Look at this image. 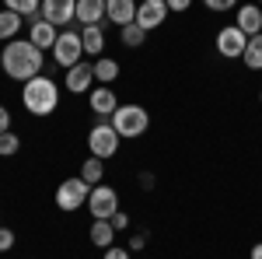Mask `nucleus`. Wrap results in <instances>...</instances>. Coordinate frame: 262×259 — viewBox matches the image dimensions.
I'll list each match as a JSON object with an SVG mask.
<instances>
[{"mask_svg": "<svg viewBox=\"0 0 262 259\" xmlns=\"http://www.w3.org/2000/svg\"><path fill=\"white\" fill-rule=\"evenodd\" d=\"M0 67H4V74L11 81H32L42 74V67H46V53H42L39 46H32L28 39H11L4 49H0Z\"/></svg>", "mask_w": 262, "mask_h": 259, "instance_id": "f257e3e1", "label": "nucleus"}, {"mask_svg": "<svg viewBox=\"0 0 262 259\" xmlns=\"http://www.w3.org/2000/svg\"><path fill=\"white\" fill-rule=\"evenodd\" d=\"M21 105H25L32 116H53V112L60 109V84L53 77H46V74L25 81V84H21Z\"/></svg>", "mask_w": 262, "mask_h": 259, "instance_id": "f03ea898", "label": "nucleus"}, {"mask_svg": "<svg viewBox=\"0 0 262 259\" xmlns=\"http://www.w3.org/2000/svg\"><path fill=\"white\" fill-rule=\"evenodd\" d=\"M108 123L116 126V133H119L122 140H137L150 130V112H147L143 105H137V102H126V105H119V109L112 112Z\"/></svg>", "mask_w": 262, "mask_h": 259, "instance_id": "7ed1b4c3", "label": "nucleus"}, {"mask_svg": "<svg viewBox=\"0 0 262 259\" xmlns=\"http://www.w3.org/2000/svg\"><path fill=\"white\" fill-rule=\"evenodd\" d=\"M88 196H91V186H88L81 175L63 179L60 186H56V207H60L63 214H74V210L88 207Z\"/></svg>", "mask_w": 262, "mask_h": 259, "instance_id": "20e7f679", "label": "nucleus"}, {"mask_svg": "<svg viewBox=\"0 0 262 259\" xmlns=\"http://www.w3.org/2000/svg\"><path fill=\"white\" fill-rule=\"evenodd\" d=\"M119 133H116V126L112 123H95L91 126V133H88V151H91V158H116V151H119Z\"/></svg>", "mask_w": 262, "mask_h": 259, "instance_id": "39448f33", "label": "nucleus"}, {"mask_svg": "<svg viewBox=\"0 0 262 259\" xmlns=\"http://www.w3.org/2000/svg\"><path fill=\"white\" fill-rule=\"evenodd\" d=\"M53 60H56V67H63V70H70L74 63H81V60H84L81 32H74V28H63L60 39H56V46H53Z\"/></svg>", "mask_w": 262, "mask_h": 259, "instance_id": "423d86ee", "label": "nucleus"}, {"mask_svg": "<svg viewBox=\"0 0 262 259\" xmlns=\"http://www.w3.org/2000/svg\"><path fill=\"white\" fill-rule=\"evenodd\" d=\"M119 210V193L112 186H91V196H88V214L91 221H108L112 214Z\"/></svg>", "mask_w": 262, "mask_h": 259, "instance_id": "0eeeda50", "label": "nucleus"}, {"mask_svg": "<svg viewBox=\"0 0 262 259\" xmlns=\"http://www.w3.org/2000/svg\"><path fill=\"white\" fill-rule=\"evenodd\" d=\"M213 46H217V53H221L224 60H242V56H245V46H248V35H245L238 25H227V28L217 32Z\"/></svg>", "mask_w": 262, "mask_h": 259, "instance_id": "6e6552de", "label": "nucleus"}, {"mask_svg": "<svg viewBox=\"0 0 262 259\" xmlns=\"http://www.w3.org/2000/svg\"><path fill=\"white\" fill-rule=\"evenodd\" d=\"M63 84H67L70 95H88V91L95 88V60H91V63H88V60L74 63V67L63 74Z\"/></svg>", "mask_w": 262, "mask_h": 259, "instance_id": "1a4fd4ad", "label": "nucleus"}, {"mask_svg": "<svg viewBox=\"0 0 262 259\" xmlns=\"http://www.w3.org/2000/svg\"><path fill=\"white\" fill-rule=\"evenodd\" d=\"M168 4L164 0H140L137 4V25H140L143 32H154V28H161L164 21H168Z\"/></svg>", "mask_w": 262, "mask_h": 259, "instance_id": "9d476101", "label": "nucleus"}, {"mask_svg": "<svg viewBox=\"0 0 262 259\" xmlns=\"http://www.w3.org/2000/svg\"><path fill=\"white\" fill-rule=\"evenodd\" d=\"M42 18L56 28H70V21H77V0H42Z\"/></svg>", "mask_w": 262, "mask_h": 259, "instance_id": "9b49d317", "label": "nucleus"}, {"mask_svg": "<svg viewBox=\"0 0 262 259\" xmlns=\"http://www.w3.org/2000/svg\"><path fill=\"white\" fill-rule=\"evenodd\" d=\"M88 105H91V112H95V116L112 119V112L119 109V95L112 91V84H98V88H91V91H88Z\"/></svg>", "mask_w": 262, "mask_h": 259, "instance_id": "f8f14e48", "label": "nucleus"}, {"mask_svg": "<svg viewBox=\"0 0 262 259\" xmlns=\"http://www.w3.org/2000/svg\"><path fill=\"white\" fill-rule=\"evenodd\" d=\"M234 25L242 28L248 39L259 35V32H262V7L255 4V0H252V4H238V11H234Z\"/></svg>", "mask_w": 262, "mask_h": 259, "instance_id": "ddd939ff", "label": "nucleus"}, {"mask_svg": "<svg viewBox=\"0 0 262 259\" xmlns=\"http://www.w3.org/2000/svg\"><path fill=\"white\" fill-rule=\"evenodd\" d=\"M56 39H60V28H56V25H49L46 18H35L32 25H28V42H32V46H39L42 53H46V49H53Z\"/></svg>", "mask_w": 262, "mask_h": 259, "instance_id": "4468645a", "label": "nucleus"}, {"mask_svg": "<svg viewBox=\"0 0 262 259\" xmlns=\"http://www.w3.org/2000/svg\"><path fill=\"white\" fill-rule=\"evenodd\" d=\"M105 21H112V25H133L137 21V0H105Z\"/></svg>", "mask_w": 262, "mask_h": 259, "instance_id": "2eb2a0df", "label": "nucleus"}, {"mask_svg": "<svg viewBox=\"0 0 262 259\" xmlns=\"http://www.w3.org/2000/svg\"><path fill=\"white\" fill-rule=\"evenodd\" d=\"M81 42H84V56L98 60L101 53H105V28H101V25H88V28H81Z\"/></svg>", "mask_w": 262, "mask_h": 259, "instance_id": "dca6fc26", "label": "nucleus"}, {"mask_svg": "<svg viewBox=\"0 0 262 259\" xmlns=\"http://www.w3.org/2000/svg\"><path fill=\"white\" fill-rule=\"evenodd\" d=\"M77 21L88 25H105V0H77Z\"/></svg>", "mask_w": 262, "mask_h": 259, "instance_id": "f3484780", "label": "nucleus"}, {"mask_svg": "<svg viewBox=\"0 0 262 259\" xmlns=\"http://www.w3.org/2000/svg\"><path fill=\"white\" fill-rule=\"evenodd\" d=\"M21 28H25V18L4 7V11H0V42L18 39V35H21Z\"/></svg>", "mask_w": 262, "mask_h": 259, "instance_id": "a211bd4d", "label": "nucleus"}, {"mask_svg": "<svg viewBox=\"0 0 262 259\" xmlns=\"http://www.w3.org/2000/svg\"><path fill=\"white\" fill-rule=\"evenodd\" d=\"M91 242L98 245V249H108L112 242H116V228H112V221H91Z\"/></svg>", "mask_w": 262, "mask_h": 259, "instance_id": "6ab92c4d", "label": "nucleus"}, {"mask_svg": "<svg viewBox=\"0 0 262 259\" xmlns=\"http://www.w3.org/2000/svg\"><path fill=\"white\" fill-rule=\"evenodd\" d=\"M4 7L21 14V18H28V21L42 18V0H4Z\"/></svg>", "mask_w": 262, "mask_h": 259, "instance_id": "aec40b11", "label": "nucleus"}, {"mask_svg": "<svg viewBox=\"0 0 262 259\" xmlns=\"http://www.w3.org/2000/svg\"><path fill=\"white\" fill-rule=\"evenodd\" d=\"M116 77H119V63L112 60V56H98L95 60V81L98 84H112Z\"/></svg>", "mask_w": 262, "mask_h": 259, "instance_id": "412c9836", "label": "nucleus"}, {"mask_svg": "<svg viewBox=\"0 0 262 259\" xmlns=\"http://www.w3.org/2000/svg\"><path fill=\"white\" fill-rule=\"evenodd\" d=\"M81 179L88 182V186H98V182L105 179V161H101V158H84V165H81Z\"/></svg>", "mask_w": 262, "mask_h": 259, "instance_id": "4be33fe9", "label": "nucleus"}, {"mask_svg": "<svg viewBox=\"0 0 262 259\" xmlns=\"http://www.w3.org/2000/svg\"><path fill=\"white\" fill-rule=\"evenodd\" d=\"M245 67H248V70H262V32L259 35H252V39H248V46H245Z\"/></svg>", "mask_w": 262, "mask_h": 259, "instance_id": "5701e85b", "label": "nucleus"}, {"mask_svg": "<svg viewBox=\"0 0 262 259\" xmlns=\"http://www.w3.org/2000/svg\"><path fill=\"white\" fill-rule=\"evenodd\" d=\"M143 39H147V32H143L137 21H133V25H126V28H119V42L126 46V49H140Z\"/></svg>", "mask_w": 262, "mask_h": 259, "instance_id": "b1692460", "label": "nucleus"}, {"mask_svg": "<svg viewBox=\"0 0 262 259\" xmlns=\"http://www.w3.org/2000/svg\"><path fill=\"white\" fill-rule=\"evenodd\" d=\"M21 151V137L14 130H7V133H0V158H14Z\"/></svg>", "mask_w": 262, "mask_h": 259, "instance_id": "393cba45", "label": "nucleus"}, {"mask_svg": "<svg viewBox=\"0 0 262 259\" xmlns=\"http://www.w3.org/2000/svg\"><path fill=\"white\" fill-rule=\"evenodd\" d=\"M203 7L213 14H224V11H238V0H203Z\"/></svg>", "mask_w": 262, "mask_h": 259, "instance_id": "a878e982", "label": "nucleus"}, {"mask_svg": "<svg viewBox=\"0 0 262 259\" xmlns=\"http://www.w3.org/2000/svg\"><path fill=\"white\" fill-rule=\"evenodd\" d=\"M11 249H14V231L0 224V252H11Z\"/></svg>", "mask_w": 262, "mask_h": 259, "instance_id": "bb28decb", "label": "nucleus"}, {"mask_svg": "<svg viewBox=\"0 0 262 259\" xmlns=\"http://www.w3.org/2000/svg\"><path fill=\"white\" fill-rule=\"evenodd\" d=\"M101 259H133V256H129V249H122V245H108Z\"/></svg>", "mask_w": 262, "mask_h": 259, "instance_id": "cd10ccee", "label": "nucleus"}, {"mask_svg": "<svg viewBox=\"0 0 262 259\" xmlns=\"http://www.w3.org/2000/svg\"><path fill=\"white\" fill-rule=\"evenodd\" d=\"M164 4H168V11H171V14H182V11H189V7H192V0H164Z\"/></svg>", "mask_w": 262, "mask_h": 259, "instance_id": "c85d7f7f", "label": "nucleus"}, {"mask_svg": "<svg viewBox=\"0 0 262 259\" xmlns=\"http://www.w3.org/2000/svg\"><path fill=\"white\" fill-rule=\"evenodd\" d=\"M112 228H116V231H126V228H129V217H126V214H122V210H116V214H112Z\"/></svg>", "mask_w": 262, "mask_h": 259, "instance_id": "c756f323", "label": "nucleus"}, {"mask_svg": "<svg viewBox=\"0 0 262 259\" xmlns=\"http://www.w3.org/2000/svg\"><path fill=\"white\" fill-rule=\"evenodd\" d=\"M143 245H147V235H133L129 238V252H140Z\"/></svg>", "mask_w": 262, "mask_h": 259, "instance_id": "7c9ffc66", "label": "nucleus"}, {"mask_svg": "<svg viewBox=\"0 0 262 259\" xmlns=\"http://www.w3.org/2000/svg\"><path fill=\"white\" fill-rule=\"evenodd\" d=\"M7 130H11V112L0 105V133H7Z\"/></svg>", "mask_w": 262, "mask_h": 259, "instance_id": "2f4dec72", "label": "nucleus"}, {"mask_svg": "<svg viewBox=\"0 0 262 259\" xmlns=\"http://www.w3.org/2000/svg\"><path fill=\"white\" fill-rule=\"evenodd\" d=\"M248 259H262V242H255V245H252V252H248Z\"/></svg>", "mask_w": 262, "mask_h": 259, "instance_id": "473e14b6", "label": "nucleus"}, {"mask_svg": "<svg viewBox=\"0 0 262 259\" xmlns=\"http://www.w3.org/2000/svg\"><path fill=\"white\" fill-rule=\"evenodd\" d=\"M255 4H259V7H262V0H255Z\"/></svg>", "mask_w": 262, "mask_h": 259, "instance_id": "72a5a7b5", "label": "nucleus"}, {"mask_svg": "<svg viewBox=\"0 0 262 259\" xmlns=\"http://www.w3.org/2000/svg\"><path fill=\"white\" fill-rule=\"evenodd\" d=\"M259 102H262V91H259Z\"/></svg>", "mask_w": 262, "mask_h": 259, "instance_id": "f704fd0d", "label": "nucleus"}]
</instances>
